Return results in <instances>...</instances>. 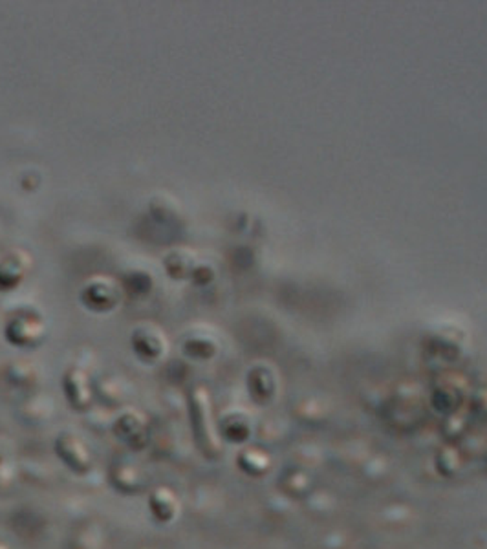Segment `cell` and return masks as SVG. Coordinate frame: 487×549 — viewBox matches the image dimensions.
<instances>
[{
  "instance_id": "cell-1",
  "label": "cell",
  "mask_w": 487,
  "mask_h": 549,
  "mask_svg": "<svg viewBox=\"0 0 487 549\" xmlns=\"http://www.w3.org/2000/svg\"><path fill=\"white\" fill-rule=\"evenodd\" d=\"M55 453L59 454L65 465L77 475H83L90 469V454L84 449V445L75 436L70 434H62L59 440L55 441Z\"/></svg>"
},
{
  "instance_id": "cell-2",
  "label": "cell",
  "mask_w": 487,
  "mask_h": 549,
  "mask_svg": "<svg viewBox=\"0 0 487 549\" xmlns=\"http://www.w3.org/2000/svg\"><path fill=\"white\" fill-rule=\"evenodd\" d=\"M116 434L121 438L125 443H128L132 449H141L145 445V427L143 423L139 421L134 416H121L116 427H114Z\"/></svg>"
},
{
  "instance_id": "cell-3",
  "label": "cell",
  "mask_w": 487,
  "mask_h": 549,
  "mask_svg": "<svg viewBox=\"0 0 487 549\" xmlns=\"http://www.w3.org/2000/svg\"><path fill=\"white\" fill-rule=\"evenodd\" d=\"M40 324L37 321H28L26 317H18L15 323L9 324L8 328V339L11 343H17V345L24 346L35 343L37 337L40 336Z\"/></svg>"
},
{
  "instance_id": "cell-4",
  "label": "cell",
  "mask_w": 487,
  "mask_h": 549,
  "mask_svg": "<svg viewBox=\"0 0 487 549\" xmlns=\"http://www.w3.org/2000/svg\"><path fill=\"white\" fill-rule=\"evenodd\" d=\"M148 507H151L154 518L160 520V522H169L176 514V500L167 489H160V491L151 494Z\"/></svg>"
},
{
  "instance_id": "cell-5",
  "label": "cell",
  "mask_w": 487,
  "mask_h": 549,
  "mask_svg": "<svg viewBox=\"0 0 487 549\" xmlns=\"http://www.w3.org/2000/svg\"><path fill=\"white\" fill-rule=\"evenodd\" d=\"M134 350L138 352L139 357L153 361V359H156L158 355H161L163 343H161V339L156 336V333L141 330L134 336Z\"/></svg>"
},
{
  "instance_id": "cell-6",
  "label": "cell",
  "mask_w": 487,
  "mask_h": 549,
  "mask_svg": "<svg viewBox=\"0 0 487 549\" xmlns=\"http://www.w3.org/2000/svg\"><path fill=\"white\" fill-rule=\"evenodd\" d=\"M66 387H74V390H66L72 405L75 409H84L88 405V390L84 375L77 374V372H70L68 377H66Z\"/></svg>"
},
{
  "instance_id": "cell-7",
  "label": "cell",
  "mask_w": 487,
  "mask_h": 549,
  "mask_svg": "<svg viewBox=\"0 0 487 549\" xmlns=\"http://www.w3.org/2000/svg\"><path fill=\"white\" fill-rule=\"evenodd\" d=\"M84 299L92 308H96V310H104V308H109V306L114 304V295L112 289L109 286H104L103 284H90L87 289H84Z\"/></svg>"
},
{
  "instance_id": "cell-8",
  "label": "cell",
  "mask_w": 487,
  "mask_h": 549,
  "mask_svg": "<svg viewBox=\"0 0 487 549\" xmlns=\"http://www.w3.org/2000/svg\"><path fill=\"white\" fill-rule=\"evenodd\" d=\"M0 549H6V548H2V545H0Z\"/></svg>"
}]
</instances>
